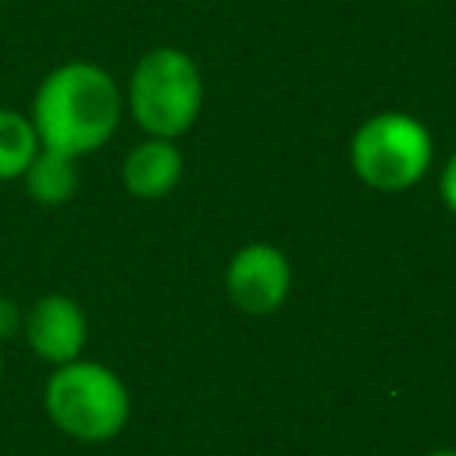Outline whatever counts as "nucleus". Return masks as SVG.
<instances>
[{
  "label": "nucleus",
  "instance_id": "obj_4",
  "mask_svg": "<svg viewBox=\"0 0 456 456\" xmlns=\"http://www.w3.org/2000/svg\"><path fill=\"white\" fill-rule=\"evenodd\" d=\"M349 171L374 192H406L435 167V135L410 110H374L349 135Z\"/></svg>",
  "mask_w": 456,
  "mask_h": 456
},
{
  "label": "nucleus",
  "instance_id": "obj_10",
  "mask_svg": "<svg viewBox=\"0 0 456 456\" xmlns=\"http://www.w3.org/2000/svg\"><path fill=\"white\" fill-rule=\"evenodd\" d=\"M438 196H442V207L456 217V150L445 157V164L438 171Z\"/></svg>",
  "mask_w": 456,
  "mask_h": 456
},
{
  "label": "nucleus",
  "instance_id": "obj_3",
  "mask_svg": "<svg viewBox=\"0 0 456 456\" xmlns=\"http://www.w3.org/2000/svg\"><path fill=\"white\" fill-rule=\"evenodd\" d=\"M43 410L71 442L103 445L128 428L132 392L114 367L78 356L50 370L43 385Z\"/></svg>",
  "mask_w": 456,
  "mask_h": 456
},
{
  "label": "nucleus",
  "instance_id": "obj_12",
  "mask_svg": "<svg viewBox=\"0 0 456 456\" xmlns=\"http://www.w3.org/2000/svg\"><path fill=\"white\" fill-rule=\"evenodd\" d=\"M428 456H456V449H431Z\"/></svg>",
  "mask_w": 456,
  "mask_h": 456
},
{
  "label": "nucleus",
  "instance_id": "obj_14",
  "mask_svg": "<svg viewBox=\"0 0 456 456\" xmlns=\"http://www.w3.org/2000/svg\"><path fill=\"white\" fill-rule=\"evenodd\" d=\"M0 4H7V0H0Z\"/></svg>",
  "mask_w": 456,
  "mask_h": 456
},
{
  "label": "nucleus",
  "instance_id": "obj_13",
  "mask_svg": "<svg viewBox=\"0 0 456 456\" xmlns=\"http://www.w3.org/2000/svg\"><path fill=\"white\" fill-rule=\"evenodd\" d=\"M0 381H4V353H0Z\"/></svg>",
  "mask_w": 456,
  "mask_h": 456
},
{
  "label": "nucleus",
  "instance_id": "obj_11",
  "mask_svg": "<svg viewBox=\"0 0 456 456\" xmlns=\"http://www.w3.org/2000/svg\"><path fill=\"white\" fill-rule=\"evenodd\" d=\"M21 317H25V310L14 306L7 296H0V342L21 335Z\"/></svg>",
  "mask_w": 456,
  "mask_h": 456
},
{
  "label": "nucleus",
  "instance_id": "obj_5",
  "mask_svg": "<svg viewBox=\"0 0 456 456\" xmlns=\"http://www.w3.org/2000/svg\"><path fill=\"white\" fill-rule=\"evenodd\" d=\"M224 292L235 310L271 317L292 292V260L274 242H242L224 264Z\"/></svg>",
  "mask_w": 456,
  "mask_h": 456
},
{
  "label": "nucleus",
  "instance_id": "obj_6",
  "mask_svg": "<svg viewBox=\"0 0 456 456\" xmlns=\"http://www.w3.org/2000/svg\"><path fill=\"white\" fill-rule=\"evenodd\" d=\"M21 338L43 363H50V367L71 363L82 356V349L89 342L86 310L78 306V299H71L64 292H46V296L32 299V306H25Z\"/></svg>",
  "mask_w": 456,
  "mask_h": 456
},
{
  "label": "nucleus",
  "instance_id": "obj_2",
  "mask_svg": "<svg viewBox=\"0 0 456 456\" xmlns=\"http://www.w3.org/2000/svg\"><path fill=\"white\" fill-rule=\"evenodd\" d=\"M125 89V114L142 135L182 139L203 114L207 86L196 57L182 46L160 43L139 53Z\"/></svg>",
  "mask_w": 456,
  "mask_h": 456
},
{
  "label": "nucleus",
  "instance_id": "obj_1",
  "mask_svg": "<svg viewBox=\"0 0 456 456\" xmlns=\"http://www.w3.org/2000/svg\"><path fill=\"white\" fill-rule=\"evenodd\" d=\"M39 146L75 160L107 146L125 121V89L96 61H64L43 75L28 107Z\"/></svg>",
  "mask_w": 456,
  "mask_h": 456
},
{
  "label": "nucleus",
  "instance_id": "obj_7",
  "mask_svg": "<svg viewBox=\"0 0 456 456\" xmlns=\"http://www.w3.org/2000/svg\"><path fill=\"white\" fill-rule=\"evenodd\" d=\"M185 178V153L178 139L142 135L121 160V185L135 200H164Z\"/></svg>",
  "mask_w": 456,
  "mask_h": 456
},
{
  "label": "nucleus",
  "instance_id": "obj_8",
  "mask_svg": "<svg viewBox=\"0 0 456 456\" xmlns=\"http://www.w3.org/2000/svg\"><path fill=\"white\" fill-rule=\"evenodd\" d=\"M21 185H25L28 200L39 207H64L78 192V160L39 146V153L32 157V164L21 175Z\"/></svg>",
  "mask_w": 456,
  "mask_h": 456
},
{
  "label": "nucleus",
  "instance_id": "obj_9",
  "mask_svg": "<svg viewBox=\"0 0 456 456\" xmlns=\"http://www.w3.org/2000/svg\"><path fill=\"white\" fill-rule=\"evenodd\" d=\"M39 153V135L28 110L0 107V182H21L25 167Z\"/></svg>",
  "mask_w": 456,
  "mask_h": 456
}]
</instances>
